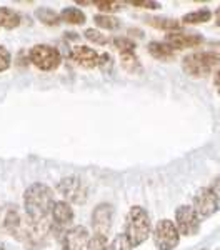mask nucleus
Listing matches in <instances>:
<instances>
[{"label":"nucleus","mask_w":220,"mask_h":250,"mask_svg":"<svg viewBox=\"0 0 220 250\" xmlns=\"http://www.w3.org/2000/svg\"><path fill=\"white\" fill-rule=\"evenodd\" d=\"M210 190L215 193V197H217V200L220 202V177H217V179L214 180V182L210 184Z\"/></svg>","instance_id":"7c9ffc66"},{"label":"nucleus","mask_w":220,"mask_h":250,"mask_svg":"<svg viewBox=\"0 0 220 250\" xmlns=\"http://www.w3.org/2000/svg\"><path fill=\"white\" fill-rule=\"evenodd\" d=\"M83 37L87 40H90L92 43H97V45H105V43L109 42V39H107L105 35L100 34V32L95 29H87L83 32Z\"/></svg>","instance_id":"393cba45"},{"label":"nucleus","mask_w":220,"mask_h":250,"mask_svg":"<svg viewBox=\"0 0 220 250\" xmlns=\"http://www.w3.org/2000/svg\"><path fill=\"white\" fill-rule=\"evenodd\" d=\"M149 23L155 29L160 30H167V32H175L180 30L182 27V22H179L177 19H165V17H155V19H149Z\"/></svg>","instance_id":"412c9836"},{"label":"nucleus","mask_w":220,"mask_h":250,"mask_svg":"<svg viewBox=\"0 0 220 250\" xmlns=\"http://www.w3.org/2000/svg\"><path fill=\"white\" fill-rule=\"evenodd\" d=\"M0 250H3V247H2V245H0Z\"/></svg>","instance_id":"72a5a7b5"},{"label":"nucleus","mask_w":220,"mask_h":250,"mask_svg":"<svg viewBox=\"0 0 220 250\" xmlns=\"http://www.w3.org/2000/svg\"><path fill=\"white\" fill-rule=\"evenodd\" d=\"M57 192L63 197L67 204L83 205L87 200V187L75 175L65 177L57 184Z\"/></svg>","instance_id":"423d86ee"},{"label":"nucleus","mask_w":220,"mask_h":250,"mask_svg":"<svg viewBox=\"0 0 220 250\" xmlns=\"http://www.w3.org/2000/svg\"><path fill=\"white\" fill-rule=\"evenodd\" d=\"M29 60L35 67L43 72H52L60 67L62 63V55L55 47L45 45V43H39L34 45L29 52Z\"/></svg>","instance_id":"20e7f679"},{"label":"nucleus","mask_w":220,"mask_h":250,"mask_svg":"<svg viewBox=\"0 0 220 250\" xmlns=\"http://www.w3.org/2000/svg\"><path fill=\"white\" fill-rule=\"evenodd\" d=\"M52 219L59 227H67L74 220V208L65 200H55L54 207H52Z\"/></svg>","instance_id":"ddd939ff"},{"label":"nucleus","mask_w":220,"mask_h":250,"mask_svg":"<svg viewBox=\"0 0 220 250\" xmlns=\"http://www.w3.org/2000/svg\"><path fill=\"white\" fill-rule=\"evenodd\" d=\"M89 250H109L107 239H102V237H92Z\"/></svg>","instance_id":"c85d7f7f"},{"label":"nucleus","mask_w":220,"mask_h":250,"mask_svg":"<svg viewBox=\"0 0 220 250\" xmlns=\"http://www.w3.org/2000/svg\"><path fill=\"white\" fill-rule=\"evenodd\" d=\"M20 25V15L9 7H0V27L5 30H14Z\"/></svg>","instance_id":"f3484780"},{"label":"nucleus","mask_w":220,"mask_h":250,"mask_svg":"<svg viewBox=\"0 0 220 250\" xmlns=\"http://www.w3.org/2000/svg\"><path fill=\"white\" fill-rule=\"evenodd\" d=\"M114 207L110 204H99L92 212V232L94 237H102L107 239L112 230V224H114Z\"/></svg>","instance_id":"1a4fd4ad"},{"label":"nucleus","mask_w":220,"mask_h":250,"mask_svg":"<svg viewBox=\"0 0 220 250\" xmlns=\"http://www.w3.org/2000/svg\"><path fill=\"white\" fill-rule=\"evenodd\" d=\"M60 22H67L70 23V25H82V23H85V14H83L82 10L77 9V7H67V9H63L60 12Z\"/></svg>","instance_id":"a211bd4d"},{"label":"nucleus","mask_w":220,"mask_h":250,"mask_svg":"<svg viewBox=\"0 0 220 250\" xmlns=\"http://www.w3.org/2000/svg\"><path fill=\"white\" fill-rule=\"evenodd\" d=\"M55 204V193L49 185L34 182L23 192V210L30 220H45Z\"/></svg>","instance_id":"f257e3e1"},{"label":"nucleus","mask_w":220,"mask_h":250,"mask_svg":"<svg viewBox=\"0 0 220 250\" xmlns=\"http://www.w3.org/2000/svg\"><path fill=\"white\" fill-rule=\"evenodd\" d=\"M129 3L134 7H139V9H152V10H155L160 7L159 2H152V0H132Z\"/></svg>","instance_id":"c756f323"},{"label":"nucleus","mask_w":220,"mask_h":250,"mask_svg":"<svg viewBox=\"0 0 220 250\" xmlns=\"http://www.w3.org/2000/svg\"><path fill=\"white\" fill-rule=\"evenodd\" d=\"M154 244L157 250H174L180 242V233L175 227L174 220L162 219L157 222V225L152 230Z\"/></svg>","instance_id":"39448f33"},{"label":"nucleus","mask_w":220,"mask_h":250,"mask_svg":"<svg viewBox=\"0 0 220 250\" xmlns=\"http://www.w3.org/2000/svg\"><path fill=\"white\" fill-rule=\"evenodd\" d=\"M35 17L42 23L50 25V27H55L60 23V15L54 9H49V7H39V9L35 10Z\"/></svg>","instance_id":"aec40b11"},{"label":"nucleus","mask_w":220,"mask_h":250,"mask_svg":"<svg viewBox=\"0 0 220 250\" xmlns=\"http://www.w3.org/2000/svg\"><path fill=\"white\" fill-rule=\"evenodd\" d=\"M192 208L197 212V215L202 219H209V217L215 215L220 208V202L215 197V193L210 190L209 187H200L197 192L194 193L192 199Z\"/></svg>","instance_id":"0eeeda50"},{"label":"nucleus","mask_w":220,"mask_h":250,"mask_svg":"<svg viewBox=\"0 0 220 250\" xmlns=\"http://www.w3.org/2000/svg\"><path fill=\"white\" fill-rule=\"evenodd\" d=\"M92 5H95L97 9H100L102 12H117L120 9V2H114V0H94Z\"/></svg>","instance_id":"a878e982"},{"label":"nucleus","mask_w":220,"mask_h":250,"mask_svg":"<svg viewBox=\"0 0 220 250\" xmlns=\"http://www.w3.org/2000/svg\"><path fill=\"white\" fill-rule=\"evenodd\" d=\"M220 65V54L212 50H200L185 55L182 60V68L189 77L202 79L210 75Z\"/></svg>","instance_id":"7ed1b4c3"},{"label":"nucleus","mask_w":220,"mask_h":250,"mask_svg":"<svg viewBox=\"0 0 220 250\" xmlns=\"http://www.w3.org/2000/svg\"><path fill=\"white\" fill-rule=\"evenodd\" d=\"M123 235L129 239L132 247H139L152 235V222L149 212L140 205H134L127 212Z\"/></svg>","instance_id":"f03ea898"},{"label":"nucleus","mask_w":220,"mask_h":250,"mask_svg":"<svg viewBox=\"0 0 220 250\" xmlns=\"http://www.w3.org/2000/svg\"><path fill=\"white\" fill-rule=\"evenodd\" d=\"M132 249L134 247H132L129 239H127L123 233H117L109 245V250H132Z\"/></svg>","instance_id":"b1692460"},{"label":"nucleus","mask_w":220,"mask_h":250,"mask_svg":"<svg viewBox=\"0 0 220 250\" xmlns=\"http://www.w3.org/2000/svg\"><path fill=\"white\" fill-rule=\"evenodd\" d=\"M165 43L174 48V50H182V48H195L203 43V37L200 34H192V32L175 30L169 32L165 35Z\"/></svg>","instance_id":"9b49d317"},{"label":"nucleus","mask_w":220,"mask_h":250,"mask_svg":"<svg viewBox=\"0 0 220 250\" xmlns=\"http://www.w3.org/2000/svg\"><path fill=\"white\" fill-rule=\"evenodd\" d=\"M214 85L217 87V92H219V95H220V67L217 68V72L214 74Z\"/></svg>","instance_id":"2f4dec72"},{"label":"nucleus","mask_w":220,"mask_h":250,"mask_svg":"<svg viewBox=\"0 0 220 250\" xmlns=\"http://www.w3.org/2000/svg\"><path fill=\"white\" fill-rule=\"evenodd\" d=\"M12 63V55L5 47L0 45V72H5L10 68Z\"/></svg>","instance_id":"bb28decb"},{"label":"nucleus","mask_w":220,"mask_h":250,"mask_svg":"<svg viewBox=\"0 0 220 250\" xmlns=\"http://www.w3.org/2000/svg\"><path fill=\"white\" fill-rule=\"evenodd\" d=\"M217 250H220V249H217Z\"/></svg>","instance_id":"c9c22d12"},{"label":"nucleus","mask_w":220,"mask_h":250,"mask_svg":"<svg viewBox=\"0 0 220 250\" xmlns=\"http://www.w3.org/2000/svg\"><path fill=\"white\" fill-rule=\"evenodd\" d=\"M200 250H207V249H200Z\"/></svg>","instance_id":"f704fd0d"},{"label":"nucleus","mask_w":220,"mask_h":250,"mask_svg":"<svg viewBox=\"0 0 220 250\" xmlns=\"http://www.w3.org/2000/svg\"><path fill=\"white\" fill-rule=\"evenodd\" d=\"M200 217L197 212L192 208V205H180L175 210V227L180 235L183 237H192L197 235L200 230Z\"/></svg>","instance_id":"6e6552de"},{"label":"nucleus","mask_w":220,"mask_h":250,"mask_svg":"<svg viewBox=\"0 0 220 250\" xmlns=\"http://www.w3.org/2000/svg\"><path fill=\"white\" fill-rule=\"evenodd\" d=\"M215 23L220 27V7L217 9V12H215Z\"/></svg>","instance_id":"473e14b6"},{"label":"nucleus","mask_w":220,"mask_h":250,"mask_svg":"<svg viewBox=\"0 0 220 250\" xmlns=\"http://www.w3.org/2000/svg\"><path fill=\"white\" fill-rule=\"evenodd\" d=\"M23 219H25V213L22 215L15 205H10L9 210L5 213V217H3V227H5V230L9 232L14 239L19 237V232L23 225Z\"/></svg>","instance_id":"4468645a"},{"label":"nucleus","mask_w":220,"mask_h":250,"mask_svg":"<svg viewBox=\"0 0 220 250\" xmlns=\"http://www.w3.org/2000/svg\"><path fill=\"white\" fill-rule=\"evenodd\" d=\"M94 22L97 23V27L103 30H117L120 27V22L112 15H105V14H97L94 17Z\"/></svg>","instance_id":"4be33fe9"},{"label":"nucleus","mask_w":220,"mask_h":250,"mask_svg":"<svg viewBox=\"0 0 220 250\" xmlns=\"http://www.w3.org/2000/svg\"><path fill=\"white\" fill-rule=\"evenodd\" d=\"M149 54L160 62H172L175 59V50L165 42H150L149 43Z\"/></svg>","instance_id":"2eb2a0df"},{"label":"nucleus","mask_w":220,"mask_h":250,"mask_svg":"<svg viewBox=\"0 0 220 250\" xmlns=\"http://www.w3.org/2000/svg\"><path fill=\"white\" fill-rule=\"evenodd\" d=\"M90 232L83 225L72 227L63 233V250H89Z\"/></svg>","instance_id":"9d476101"},{"label":"nucleus","mask_w":220,"mask_h":250,"mask_svg":"<svg viewBox=\"0 0 220 250\" xmlns=\"http://www.w3.org/2000/svg\"><path fill=\"white\" fill-rule=\"evenodd\" d=\"M120 65L129 74H142L143 67L140 63L139 57L135 55V52H122L120 54Z\"/></svg>","instance_id":"dca6fc26"},{"label":"nucleus","mask_w":220,"mask_h":250,"mask_svg":"<svg viewBox=\"0 0 220 250\" xmlns=\"http://www.w3.org/2000/svg\"><path fill=\"white\" fill-rule=\"evenodd\" d=\"M70 59L74 60L77 65L83 68H95L99 63V54L90 47L77 45L70 50Z\"/></svg>","instance_id":"f8f14e48"},{"label":"nucleus","mask_w":220,"mask_h":250,"mask_svg":"<svg viewBox=\"0 0 220 250\" xmlns=\"http://www.w3.org/2000/svg\"><path fill=\"white\" fill-rule=\"evenodd\" d=\"M112 43L119 50V54H122V52H135V43L129 37H115L112 39Z\"/></svg>","instance_id":"5701e85b"},{"label":"nucleus","mask_w":220,"mask_h":250,"mask_svg":"<svg viewBox=\"0 0 220 250\" xmlns=\"http://www.w3.org/2000/svg\"><path fill=\"white\" fill-rule=\"evenodd\" d=\"M112 65H114V60H112V57H110L109 54L99 55V63H97V67H100V70H102L103 74L110 72V70H112Z\"/></svg>","instance_id":"cd10ccee"},{"label":"nucleus","mask_w":220,"mask_h":250,"mask_svg":"<svg viewBox=\"0 0 220 250\" xmlns=\"http://www.w3.org/2000/svg\"><path fill=\"white\" fill-rule=\"evenodd\" d=\"M214 14L209 9H199L194 12H189V14L183 15L182 23H189V25H195V23H205L212 20Z\"/></svg>","instance_id":"6ab92c4d"}]
</instances>
